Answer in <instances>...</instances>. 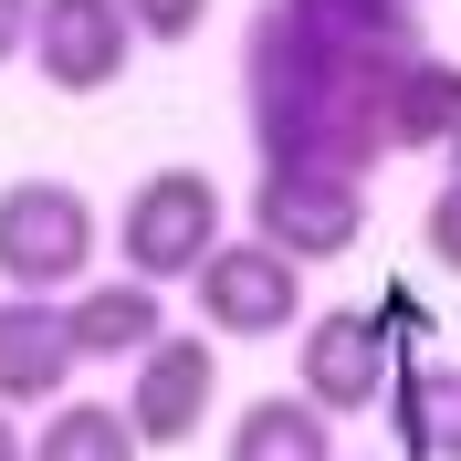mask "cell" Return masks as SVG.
Returning a JSON list of instances; mask_svg holds the SVG:
<instances>
[{"instance_id": "cell-12", "label": "cell", "mask_w": 461, "mask_h": 461, "mask_svg": "<svg viewBox=\"0 0 461 461\" xmlns=\"http://www.w3.org/2000/svg\"><path fill=\"white\" fill-rule=\"evenodd\" d=\"M388 147H409V158H440V168H461V63H409L399 85V115H388Z\"/></svg>"}, {"instance_id": "cell-10", "label": "cell", "mask_w": 461, "mask_h": 461, "mask_svg": "<svg viewBox=\"0 0 461 461\" xmlns=\"http://www.w3.org/2000/svg\"><path fill=\"white\" fill-rule=\"evenodd\" d=\"M63 325H74V357H126L137 367L147 346H168V304H158V284H137V273H105V284H85L74 304H63Z\"/></svg>"}, {"instance_id": "cell-8", "label": "cell", "mask_w": 461, "mask_h": 461, "mask_svg": "<svg viewBox=\"0 0 461 461\" xmlns=\"http://www.w3.org/2000/svg\"><path fill=\"white\" fill-rule=\"evenodd\" d=\"M126 53H137L126 0H42V22H32V63L53 95H105L126 74Z\"/></svg>"}, {"instance_id": "cell-16", "label": "cell", "mask_w": 461, "mask_h": 461, "mask_svg": "<svg viewBox=\"0 0 461 461\" xmlns=\"http://www.w3.org/2000/svg\"><path fill=\"white\" fill-rule=\"evenodd\" d=\"M126 22H137V42H189L210 22V0H126Z\"/></svg>"}, {"instance_id": "cell-13", "label": "cell", "mask_w": 461, "mask_h": 461, "mask_svg": "<svg viewBox=\"0 0 461 461\" xmlns=\"http://www.w3.org/2000/svg\"><path fill=\"white\" fill-rule=\"evenodd\" d=\"M230 461H336V430H325V409L304 399V388H294V399H241Z\"/></svg>"}, {"instance_id": "cell-9", "label": "cell", "mask_w": 461, "mask_h": 461, "mask_svg": "<svg viewBox=\"0 0 461 461\" xmlns=\"http://www.w3.org/2000/svg\"><path fill=\"white\" fill-rule=\"evenodd\" d=\"M74 388V325L42 294H11L0 304V409H53Z\"/></svg>"}, {"instance_id": "cell-4", "label": "cell", "mask_w": 461, "mask_h": 461, "mask_svg": "<svg viewBox=\"0 0 461 461\" xmlns=\"http://www.w3.org/2000/svg\"><path fill=\"white\" fill-rule=\"evenodd\" d=\"M367 230V178L336 168H262L252 178V241H273L284 262H346Z\"/></svg>"}, {"instance_id": "cell-14", "label": "cell", "mask_w": 461, "mask_h": 461, "mask_svg": "<svg viewBox=\"0 0 461 461\" xmlns=\"http://www.w3.org/2000/svg\"><path fill=\"white\" fill-rule=\"evenodd\" d=\"M147 440H137V420H126V399H63L42 430H32V461H137Z\"/></svg>"}, {"instance_id": "cell-17", "label": "cell", "mask_w": 461, "mask_h": 461, "mask_svg": "<svg viewBox=\"0 0 461 461\" xmlns=\"http://www.w3.org/2000/svg\"><path fill=\"white\" fill-rule=\"evenodd\" d=\"M32 22H42V0H0V63L32 53Z\"/></svg>"}, {"instance_id": "cell-15", "label": "cell", "mask_w": 461, "mask_h": 461, "mask_svg": "<svg viewBox=\"0 0 461 461\" xmlns=\"http://www.w3.org/2000/svg\"><path fill=\"white\" fill-rule=\"evenodd\" d=\"M420 241H430V262H440V273H461V168L430 189V210H420Z\"/></svg>"}, {"instance_id": "cell-6", "label": "cell", "mask_w": 461, "mask_h": 461, "mask_svg": "<svg viewBox=\"0 0 461 461\" xmlns=\"http://www.w3.org/2000/svg\"><path fill=\"white\" fill-rule=\"evenodd\" d=\"M294 377H304V399L325 420H357V409H388L399 388V346H388V315H304V346H294Z\"/></svg>"}, {"instance_id": "cell-7", "label": "cell", "mask_w": 461, "mask_h": 461, "mask_svg": "<svg viewBox=\"0 0 461 461\" xmlns=\"http://www.w3.org/2000/svg\"><path fill=\"white\" fill-rule=\"evenodd\" d=\"M210 409H221V346H210V336H168V346L137 357V377H126V420H137L147 451L200 440Z\"/></svg>"}, {"instance_id": "cell-5", "label": "cell", "mask_w": 461, "mask_h": 461, "mask_svg": "<svg viewBox=\"0 0 461 461\" xmlns=\"http://www.w3.org/2000/svg\"><path fill=\"white\" fill-rule=\"evenodd\" d=\"M189 294H200V336H304V262H284L273 241H221Z\"/></svg>"}, {"instance_id": "cell-11", "label": "cell", "mask_w": 461, "mask_h": 461, "mask_svg": "<svg viewBox=\"0 0 461 461\" xmlns=\"http://www.w3.org/2000/svg\"><path fill=\"white\" fill-rule=\"evenodd\" d=\"M388 420H399L409 461H461V367L451 357H409L399 388H388Z\"/></svg>"}, {"instance_id": "cell-1", "label": "cell", "mask_w": 461, "mask_h": 461, "mask_svg": "<svg viewBox=\"0 0 461 461\" xmlns=\"http://www.w3.org/2000/svg\"><path fill=\"white\" fill-rule=\"evenodd\" d=\"M409 63H430L420 11L377 0H262L241 32V105L262 168H336L367 178L388 158Z\"/></svg>"}, {"instance_id": "cell-18", "label": "cell", "mask_w": 461, "mask_h": 461, "mask_svg": "<svg viewBox=\"0 0 461 461\" xmlns=\"http://www.w3.org/2000/svg\"><path fill=\"white\" fill-rule=\"evenodd\" d=\"M0 461H32V430L11 420V409H0Z\"/></svg>"}, {"instance_id": "cell-2", "label": "cell", "mask_w": 461, "mask_h": 461, "mask_svg": "<svg viewBox=\"0 0 461 461\" xmlns=\"http://www.w3.org/2000/svg\"><path fill=\"white\" fill-rule=\"evenodd\" d=\"M221 178L210 168H158L126 189V210H115V262L137 273V284H200V262L221 252Z\"/></svg>"}, {"instance_id": "cell-3", "label": "cell", "mask_w": 461, "mask_h": 461, "mask_svg": "<svg viewBox=\"0 0 461 461\" xmlns=\"http://www.w3.org/2000/svg\"><path fill=\"white\" fill-rule=\"evenodd\" d=\"M85 262H95V200L74 178H11L0 189V284L11 294H42V304H74L85 294Z\"/></svg>"}]
</instances>
